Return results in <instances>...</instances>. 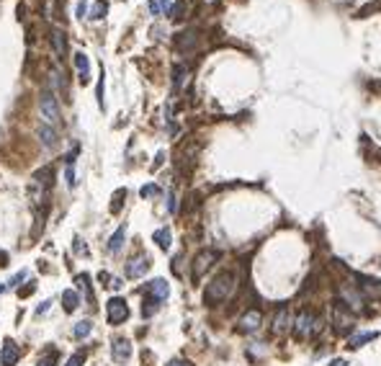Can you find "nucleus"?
Wrapping results in <instances>:
<instances>
[{
  "label": "nucleus",
  "instance_id": "f257e3e1",
  "mask_svg": "<svg viewBox=\"0 0 381 366\" xmlns=\"http://www.w3.org/2000/svg\"><path fill=\"white\" fill-rule=\"evenodd\" d=\"M232 289H235V273H230V271H221V273H216L211 281L206 284V291H204V305L206 307H214L216 302H224L230 294H232Z\"/></svg>",
  "mask_w": 381,
  "mask_h": 366
},
{
  "label": "nucleus",
  "instance_id": "f03ea898",
  "mask_svg": "<svg viewBox=\"0 0 381 366\" xmlns=\"http://www.w3.org/2000/svg\"><path fill=\"white\" fill-rule=\"evenodd\" d=\"M322 330V317H317L315 312H309V310H301L294 320V335L296 338H312V335H317Z\"/></svg>",
  "mask_w": 381,
  "mask_h": 366
},
{
  "label": "nucleus",
  "instance_id": "7ed1b4c3",
  "mask_svg": "<svg viewBox=\"0 0 381 366\" xmlns=\"http://www.w3.org/2000/svg\"><path fill=\"white\" fill-rule=\"evenodd\" d=\"M39 109H41V119L47 121L49 126H54L59 121V106H57V98H54V91H41V98H39Z\"/></svg>",
  "mask_w": 381,
  "mask_h": 366
},
{
  "label": "nucleus",
  "instance_id": "20e7f679",
  "mask_svg": "<svg viewBox=\"0 0 381 366\" xmlns=\"http://www.w3.org/2000/svg\"><path fill=\"white\" fill-rule=\"evenodd\" d=\"M216 258H219V253H216V250H201V253L193 258V268H191L193 281H198V278L211 268V263H216Z\"/></svg>",
  "mask_w": 381,
  "mask_h": 366
},
{
  "label": "nucleus",
  "instance_id": "39448f33",
  "mask_svg": "<svg viewBox=\"0 0 381 366\" xmlns=\"http://www.w3.org/2000/svg\"><path fill=\"white\" fill-rule=\"evenodd\" d=\"M106 312H108V322H111V325H121V322L129 317L126 299H121V297L108 299V307H106Z\"/></svg>",
  "mask_w": 381,
  "mask_h": 366
},
{
  "label": "nucleus",
  "instance_id": "423d86ee",
  "mask_svg": "<svg viewBox=\"0 0 381 366\" xmlns=\"http://www.w3.org/2000/svg\"><path fill=\"white\" fill-rule=\"evenodd\" d=\"M18 358H21V348L16 346V340L6 338L3 346H0V366H16Z\"/></svg>",
  "mask_w": 381,
  "mask_h": 366
},
{
  "label": "nucleus",
  "instance_id": "0eeeda50",
  "mask_svg": "<svg viewBox=\"0 0 381 366\" xmlns=\"http://www.w3.org/2000/svg\"><path fill=\"white\" fill-rule=\"evenodd\" d=\"M358 291H363L366 297L371 299H381V281L378 278H371V276H358Z\"/></svg>",
  "mask_w": 381,
  "mask_h": 366
},
{
  "label": "nucleus",
  "instance_id": "6e6552de",
  "mask_svg": "<svg viewBox=\"0 0 381 366\" xmlns=\"http://www.w3.org/2000/svg\"><path fill=\"white\" fill-rule=\"evenodd\" d=\"M111 356H114L116 363H126L129 356H131V343L126 338H116L114 346H111Z\"/></svg>",
  "mask_w": 381,
  "mask_h": 366
},
{
  "label": "nucleus",
  "instance_id": "1a4fd4ad",
  "mask_svg": "<svg viewBox=\"0 0 381 366\" xmlns=\"http://www.w3.org/2000/svg\"><path fill=\"white\" fill-rule=\"evenodd\" d=\"M147 291L152 294V299H158V302H165L168 294H170V286H168L165 278H155V281L147 284Z\"/></svg>",
  "mask_w": 381,
  "mask_h": 366
},
{
  "label": "nucleus",
  "instance_id": "9d476101",
  "mask_svg": "<svg viewBox=\"0 0 381 366\" xmlns=\"http://www.w3.org/2000/svg\"><path fill=\"white\" fill-rule=\"evenodd\" d=\"M149 271V261L147 258H131V261L126 263V276L129 278H139Z\"/></svg>",
  "mask_w": 381,
  "mask_h": 366
},
{
  "label": "nucleus",
  "instance_id": "9b49d317",
  "mask_svg": "<svg viewBox=\"0 0 381 366\" xmlns=\"http://www.w3.org/2000/svg\"><path fill=\"white\" fill-rule=\"evenodd\" d=\"M258 328H260V312L258 310H250L248 315L240 320V330L242 333H255Z\"/></svg>",
  "mask_w": 381,
  "mask_h": 366
},
{
  "label": "nucleus",
  "instance_id": "f8f14e48",
  "mask_svg": "<svg viewBox=\"0 0 381 366\" xmlns=\"http://www.w3.org/2000/svg\"><path fill=\"white\" fill-rule=\"evenodd\" d=\"M52 47H54V54L57 59H62L67 54V39H64V31L59 29H52Z\"/></svg>",
  "mask_w": 381,
  "mask_h": 366
},
{
  "label": "nucleus",
  "instance_id": "ddd939ff",
  "mask_svg": "<svg viewBox=\"0 0 381 366\" xmlns=\"http://www.w3.org/2000/svg\"><path fill=\"white\" fill-rule=\"evenodd\" d=\"M39 139H41V144L47 147V150L57 147V132H54L49 124H41V126H39Z\"/></svg>",
  "mask_w": 381,
  "mask_h": 366
},
{
  "label": "nucleus",
  "instance_id": "4468645a",
  "mask_svg": "<svg viewBox=\"0 0 381 366\" xmlns=\"http://www.w3.org/2000/svg\"><path fill=\"white\" fill-rule=\"evenodd\" d=\"M288 325H291V317H288V310L283 307V310L273 317V335H283V333L288 330Z\"/></svg>",
  "mask_w": 381,
  "mask_h": 366
},
{
  "label": "nucleus",
  "instance_id": "2eb2a0df",
  "mask_svg": "<svg viewBox=\"0 0 381 366\" xmlns=\"http://www.w3.org/2000/svg\"><path fill=\"white\" fill-rule=\"evenodd\" d=\"M124 240H126V227H119L114 235H111V240H108V250L111 253H119L124 248Z\"/></svg>",
  "mask_w": 381,
  "mask_h": 366
},
{
  "label": "nucleus",
  "instance_id": "dca6fc26",
  "mask_svg": "<svg viewBox=\"0 0 381 366\" xmlns=\"http://www.w3.org/2000/svg\"><path fill=\"white\" fill-rule=\"evenodd\" d=\"M350 328H353V320L343 310H335V330H338V333H348Z\"/></svg>",
  "mask_w": 381,
  "mask_h": 366
},
{
  "label": "nucleus",
  "instance_id": "f3484780",
  "mask_svg": "<svg viewBox=\"0 0 381 366\" xmlns=\"http://www.w3.org/2000/svg\"><path fill=\"white\" fill-rule=\"evenodd\" d=\"M62 305H64V312H75L80 305V297L72 289H67V291H62Z\"/></svg>",
  "mask_w": 381,
  "mask_h": 366
},
{
  "label": "nucleus",
  "instance_id": "a211bd4d",
  "mask_svg": "<svg viewBox=\"0 0 381 366\" xmlns=\"http://www.w3.org/2000/svg\"><path fill=\"white\" fill-rule=\"evenodd\" d=\"M75 281H78V286H80V291L85 294V299H88V302H91V305H93V291H91V276H88V273H80V276L75 278Z\"/></svg>",
  "mask_w": 381,
  "mask_h": 366
},
{
  "label": "nucleus",
  "instance_id": "6ab92c4d",
  "mask_svg": "<svg viewBox=\"0 0 381 366\" xmlns=\"http://www.w3.org/2000/svg\"><path fill=\"white\" fill-rule=\"evenodd\" d=\"M75 67H78V72H80V80H83V83L91 80V78H88V57H85L83 52H78V54H75Z\"/></svg>",
  "mask_w": 381,
  "mask_h": 366
},
{
  "label": "nucleus",
  "instance_id": "aec40b11",
  "mask_svg": "<svg viewBox=\"0 0 381 366\" xmlns=\"http://www.w3.org/2000/svg\"><path fill=\"white\" fill-rule=\"evenodd\" d=\"M152 238H155V243H158V245H160L163 250H168V248H170V230H168V227L158 230V232L152 235Z\"/></svg>",
  "mask_w": 381,
  "mask_h": 366
},
{
  "label": "nucleus",
  "instance_id": "412c9836",
  "mask_svg": "<svg viewBox=\"0 0 381 366\" xmlns=\"http://www.w3.org/2000/svg\"><path fill=\"white\" fill-rule=\"evenodd\" d=\"M376 338H378V333H361V335L350 338V348H361L363 343H368V340H376Z\"/></svg>",
  "mask_w": 381,
  "mask_h": 366
},
{
  "label": "nucleus",
  "instance_id": "4be33fe9",
  "mask_svg": "<svg viewBox=\"0 0 381 366\" xmlns=\"http://www.w3.org/2000/svg\"><path fill=\"white\" fill-rule=\"evenodd\" d=\"M93 330V322L91 320H80L78 325H75V338H85V335H91Z\"/></svg>",
  "mask_w": 381,
  "mask_h": 366
},
{
  "label": "nucleus",
  "instance_id": "5701e85b",
  "mask_svg": "<svg viewBox=\"0 0 381 366\" xmlns=\"http://www.w3.org/2000/svg\"><path fill=\"white\" fill-rule=\"evenodd\" d=\"M183 80H186V67H181V64H178L175 72H173V85H175V88H181Z\"/></svg>",
  "mask_w": 381,
  "mask_h": 366
},
{
  "label": "nucleus",
  "instance_id": "b1692460",
  "mask_svg": "<svg viewBox=\"0 0 381 366\" xmlns=\"http://www.w3.org/2000/svg\"><path fill=\"white\" fill-rule=\"evenodd\" d=\"M83 363H85V353H83V351H78L75 356H70V361H67L64 366H83Z\"/></svg>",
  "mask_w": 381,
  "mask_h": 366
},
{
  "label": "nucleus",
  "instance_id": "393cba45",
  "mask_svg": "<svg viewBox=\"0 0 381 366\" xmlns=\"http://www.w3.org/2000/svg\"><path fill=\"white\" fill-rule=\"evenodd\" d=\"M54 363H57V351H49L47 356L39 361V366H54Z\"/></svg>",
  "mask_w": 381,
  "mask_h": 366
},
{
  "label": "nucleus",
  "instance_id": "a878e982",
  "mask_svg": "<svg viewBox=\"0 0 381 366\" xmlns=\"http://www.w3.org/2000/svg\"><path fill=\"white\" fill-rule=\"evenodd\" d=\"M124 196H126V191H124V188H121V191H116V201L111 204V211H114V214L121 209V199H124Z\"/></svg>",
  "mask_w": 381,
  "mask_h": 366
},
{
  "label": "nucleus",
  "instance_id": "bb28decb",
  "mask_svg": "<svg viewBox=\"0 0 381 366\" xmlns=\"http://www.w3.org/2000/svg\"><path fill=\"white\" fill-rule=\"evenodd\" d=\"M103 16H106V3H103V0H98L96 8H93V18L98 21V18H103Z\"/></svg>",
  "mask_w": 381,
  "mask_h": 366
},
{
  "label": "nucleus",
  "instance_id": "cd10ccee",
  "mask_svg": "<svg viewBox=\"0 0 381 366\" xmlns=\"http://www.w3.org/2000/svg\"><path fill=\"white\" fill-rule=\"evenodd\" d=\"M175 209H178V201H175V193H168V211H170V214H175Z\"/></svg>",
  "mask_w": 381,
  "mask_h": 366
},
{
  "label": "nucleus",
  "instance_id": "c85d7f7f",
  "mask_svg": "<svg viewBox=\"0 0 381 366\" xmlns=\"http://www.w3.org/2000/svg\"><path fill=\"white\" fill-rule=\"evenodd\" d=\"M24 278H26V271H21V273H16V276L11 278V284H8V286H18L21 281H24Z\"/></svg>",
  "mask_w": 381,
  "mask_h": 366
},
{
  "label": "nucleus",
  "instance_id": "c756f323",
  "mask_svg": "<svg viewBox=\"0 0 381 366\" xmlns=\"http://www.w3.org/2000/svg\"><path fill=\"white\" fill-rule=\"evenodd\" d=\"M155 193H160L158 186H144V188H142V196H155Z\"/></svg>",
  "mask_w": 381,
  "mask_h": 366
},
{
  "label": "nucleus",
  "instance_id": "7c9ffc66",
  "mask_svg": "<svg viewBox=\"0 0 381 366\" xmlns=\"http://www.w3.org/2000/svg\"><path fill=\"white\" fill-rule=\"evenodd\" d=\"M149 11H152L155 16H160V6H158V0H149Z\"/></svg>",
  "mask_w": 381,
  "mask_h": 366
},
{
  "label": "nucleus",
  "instance_id": "2f4dec72",
  "mask_svg": "<svg viewBox=\"0 0 381 366\" xmlns=\"http://www.w3.org/2000/svg\"><path fill=\"white\" fill-rule=\"evenodd\" d=\"M34 289H36V286H34V284H29L26 289H21V291H18V297H29V294H31Z\"/></svg>",
  "mask_w": 381,
  "mask_h": 366
},
{
  "label": "nucleus",
  "instance_id": "473e14b6",
  "mask_svg": "<svg viewBox=\"0 0 381 366\" xmlns=\"http://www.w3.org/2000/svg\"><path fill=\"white\" fill-rule=\"evenodd\" d=\"M168 366H193L191 361H181V358H175V361H170Z\"/></svg>",
  "mask_w": 381,
  "mask_h": 366
},
{
  "label": "nucleus",
  "instance_id": "72a5a7b5",
  "mask_svg": "<svg viewBox=\"0 0 381 366\" xmlns=\"http://www.w3.org/2000/svg\"><path fill=\"white\" fill-rule=\"evenodd\" d=\"M49 305H52V302H44V305H39V307H36V315H41V312H47V310H49Z\"/></svg>",
  "mask_w": 381,
  "mask_h": 366
},
{
  "label": "nucleus",
  "instance_id": "f704fd0d",
  "mask_svg": "<svg viewBox=\"0 0 381 366\" xmlns=\"http://www.w3.org/2000/svg\"><path fill=\"white\" fill-rule=\"evenodd\" d=\"M330 366H348V363H345V361H343V358H335V361H332V363H330Z\"/></svg>",
  "mask_w": 381,
  "mask_h": 366
}]
</instances>
